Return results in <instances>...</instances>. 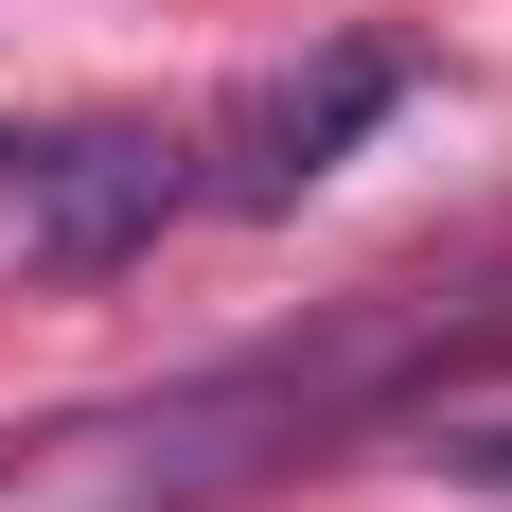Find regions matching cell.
Returning <instances> with one entry per match:
<instances>
[{
	"instance_id": "obj_1",
	"label": "cell",
	"mask_w": 512,
	"mask_h": 512,
	"mask_svg": "<svg viewBox=\"0 0 512 512\" xmlns=\"http://www.w3.org/2000/svg\"><path fill=\"white\" fill-rule=\"evenodd\" d=\"M407 71H424L407 36H336V53H301V71H248V89H230V124L195 142V159H212V195H230V212L318 195V177H336V159L407 106Z\"/></svg>"
},
{
	"instance_id": "obj_2",
	"label": "cell",
	"mask_w": 512,
	"mask_h": 512,
	"mask_svg": "<svg viewBox=\"0 0 512 512\" xmlns=\"http://www.w3.org/2000/svg\"><path fill=\"white\" fill-rule=\"evenodd\" d=\"M177 195H195V177H177V142H142V124H71V142H18L0 230H18L36 265H124Z\"/></svg>"
},
{
	"instance_id": "obj_3",
	"label": "cell",
	"mask_w": 512,
	"mask_h": 512,
	"mask_svg": "<svg viewBox=\"0 0 512 512\" xmlns=\"http://www.w3.org/2000/svg\"><path fill=\"white\" fill-rule=\"evenodd\" d=\"M442 460H460V477H495V495H512V424H460Z\"/></svg>"
}]
</instances>
